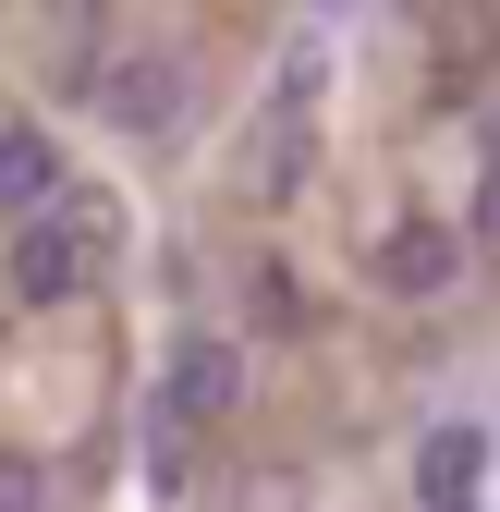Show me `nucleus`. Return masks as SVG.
<instances>
[{"mask_svg": "<svg viewBox=\"0 0 500 512\" xmlns=\"http://www.w3.org/2000/svg\"><path fill=\"white\" fill-rule=\"evenodd\" d=\"M440 512H488V500H440Z\"/></svg>", "mask_w": 500, "mask_h": 512, "instance_id": "nucleus-9", "label": "nucleus"}, {"mask_svg": "<svg viewBox=\"0 0 500 512\" xmlns=\"http://www.w3.org/2000/svg\"><path fill=\"white\" fill-rule=\"evenodd\" d=\"M488 452H500V427H464V415H440L415 439V500L440 512V500H488Z\"/></svg>", "mask_w": 500, "mask_h": 512, "instance_id": "nucleus-5", "label": "nucleus"}, {"mask_svg": "<svg viewBox=\"0 0 500 512\" xmlns=\"http://www.w3.org/2000/svg\"><path fill=\"white\" fill-rule=\"evenodd\" d=\"M49 500H61V476L37 452H0V512H49Z\"/></svg>", "mask_w": 500, "mask_h": 512, "instance_id": "nucleus-8", "label": "nucleus"}, {"mask_svg": "<svg viewBox=\"0 0 500 512\" xmlns=\"http://www.w3.org/2000/svg\"><path fill=\"white\" fill-rule=\"evenodd\" d=\"M464 269H476L464 220H391L379 244H366V293H391V305H440Z\"/></svg>", "mask_w": 500, "mask_h": 512, "instance_id": "nucleus-3", "label": "nucleus"}, {"mask_svg": "<svg viewBox=\"0 0 500 512\" xmlns=\"http://www.w3.org/2000/svg\"><path fill=\"white\" fill-rule=\"evenodd\" d=\"M98 110L122 122V135H171V122H183V61L171 49H122L98 74Z\"/></svg>", "mask_w": 500, "mask_h": 512, "instance_id": "nucleus-4", "label": "nucleus"}, {"mask_svg": "<svg viewBox=\"0 0 500 512\" xmlns=\"http://www.w3.org/2000/svg\"><path fill=\"white\" fill-rule=\"evenodd\" d=\"M37 208H61V147L37 122H0V232L37 220Z\"/></svg>", "mask_w": 500, "mask_h": 512, "instance_id": "nucleus-6", "label": "nucleus"}, {"mask_svg": "<svg viewBox=\"0 0 500 512\" xmlns=\"http://www.w3.org/2000/svg\"><path fill=\"white\" fill-rule=\"evenodd\" d=\"M98 244H110V208H98V196H61V208L13 220L0 281H13V305H74V293L98 281Z\"/></svg>", "mask_w": 500, "mask_h": 512, "instance_id": "nucleus-2", "label": "nucleus"}, {"mask_svg": "<svg viewBox=\"0 0 500 512\" xmlns=\"http://www.w3.org/2000/svg\"><path fill=\"white\" fill-rule=\"evenodd\" d=\"M232 403H244V342L183 330V342L159 354V391H147V452H159V476H183V439L220 427Z\"/></svg>", "mask_w": 500, "mask_h": 512, "instance_id": "nucleus-1", "label": "nucleus"}, {"mask_svg": "<svg viewBox=\"0 0 500 512\" xmlns=\"http://www.w3.org/2000/svg\"><path fill=\"white\" fill-rule=\"evenodd\" d=\"M464 244L500 256V110H488V159H476V208H464Z\"/></svg>", "mask_w": 500, "mask_h": 512, "instance_id": "nucleus-7", "label": "nucleus"}]
</instances>
